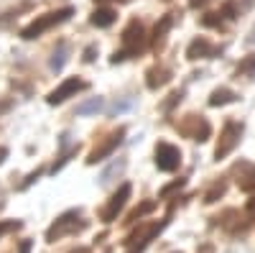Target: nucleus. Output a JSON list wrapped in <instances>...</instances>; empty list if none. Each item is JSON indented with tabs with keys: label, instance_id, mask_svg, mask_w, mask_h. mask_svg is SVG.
Masks as SVG:
<instances>
[{
	"label": "nucleus",
	"instance_id": "9",
	"mask_svg": "<svg viewBox=\"0 0 255 253\" xmlns=\"http://www.w3.org/2000/svg\"><path fill=\"white\" fill-rule=\"evenodd\" d=\"M123 136H125V131L120 128L118 133H113V136H110V141H108V143H102L100 149H95V151L90 154V159H87V161H90V164H97V161H102L105 156H110V154H113V151L118 149V146H120Z\"/></svg>",
	"mask_w": 255,
	"mask_h": 253
},
{
	"label": "nucleus",
	"instance_id": "8",
	"mask_svg": "<svg viewBox=\"0 0 255 253\" xmlns=\"http://www.w3.org/2000/svg\"><path fill=\"white\" fill-rule=\"evenodd\" d=\"M215 54H217V49L207 38H194L186 49V59H212Z\"/></svg>",
	"mask_w": 255,
	"mask_h": 253
},
{
	"label": "nucleus",
	"instance_id": "7",
	"mask_svg": "<svg viewBox=\"0 0 255 253\" xmlns=\"http://www.w3.org/2000/svg\"><path fill=\"white\" fill-rule=\"evenodd\" d=\"M87 84H84L82 79H77V77H72V79H67V82H61L59 87L49 95V102L51 105H59V102H64L67 97H72V95H77L79 90H84Z\"/></svg>",
	"mask_w": 255,
	"mask_h": 253
},
{
	"label": "nucleus",
	"instance_id": "12",
	"mask_svg": "<svg viewBox=\"0 0 255 253\" xmlns=\"http://www.w3.org/2000/svg\"><path fill=\"white\" fill-rule=\"evenodd\" d=\"M235 100H238V95L232 90H215L212 97H209V105H212V108H217V105H227V102H235Z\"/></svg>",
	"mask_w": 255,
	"mask_h": 253
},
{
	"label": "nucleus",
	"instance_id": "1",
	"mask_svg": "<svg viewBox=\"0 0 255 253\" xmlns=\"http://www.w3.org/2000/svg\"><path fill=\"white\" fill-rule=\"evenodd\" d=\"M72 13H74V8H64V10H56V13H46V15L36 18L33 23H28L23 31H20V36H23V38H36V36L44 33L46 28H51V26H56V23H64V20H69Z\"/></svg>",
	"mask_w": 255,
	"mask_h": 253
},
{
	"label": "nucleus",
	"instance_id": "11",
	"mask_svg": "<svg viewBox=\"0 0 255 253\" xmlns=\"http://www.w3.org/2000/svg\"><path fill=\"white\" fill-rule=\"evenodd\" d=\"M168 79H171V72H168V69H151V72H148V87H151V90L163 87Z\"/></svg>",
	"mask_w": 255,
	"mask_h": 253
},
{
	"label": "nucleus",
	"instance_id": "5",
	"mask_svg": "<svg viewBox=\"0 0 255 253\" xmlns=\"http://www.w3.org/2000/svg\"><path fill=\"white\" fill-rule=\"evenodd\" d=\"M77 218H79L77 210H72V213H67V215H61V218H59V220L49 228L46 238H49V241H56V238H61L64 233H72V230L82 228V223H77Z\"/></svg>",
	"mask_w": 255,
	"mask_h": 253
},
{
	"label": "nucleus",
	"instance_id": "19",
	"mask_svg": "<svg viewBox=\"0 0 255 253\" xmlns=\"http://www.w3.org/2000/svg\"><path fill=\"white\" fill-rule=\"evenodd\" d=\"M207 136H209V123H207V120H202V123H199V131H197V138H194V141H199V143H202V141H207Z\"/></svg>",
	"mask_w": 255,
	"mask_h": 253
},
{
	"label": "nucleus",
	"instance_id": "22",
	"mask_svg": "<svg viewBox=\"0 0 255 253\" xmlns=\"http://www.w3.org/2000/svg\"><path fill=\"white\" fill-rule=\"evenodd\" d=\"M125 108H130V100H125V102H115V105H113V113H118V110H125Z\"/></svg>",
	"mask_w": 255,
	"mask_h": 253
},
{
	"label": "nucleus",
	"instance_id": "26",
	"mask_svg": "<svg viewBox=\"0 0 255 253\" xmlns=\"http://www.w3.org/2000/svg\"><path fill=\"white\" fill-rule=\"evenodd\" d=\"M250 210H255V197H253V200H250Z\"/></svg>",
	"mask_w": 255,
	"mask_h": 253
},
{
	"label": "nucleus",
	"instance_id": "24",
	"mask_svg": "<svg viewBox=\"0 0 255 253\" xmlns=\"http://www.w3.org/2000/svg\"><path fill=\"white\" fill-rule=\"evenodd\" d=\"M31 251V241H23V246H20V253H28Z\"/></svg>",
	"mask_w": 255,
	"mask_h": 253
},
{
	"label": "nucleus",
	"instance_id": "13",
	"mask_svg": "<svg viewBox=\"0 0 255 253\" xmlns=\"http://www.w3.org/2000/svg\"><path fill=\"white\" fill-rule=\"evenodd\" d=\"M100 108H102V100H100V97H92V100H87V102L77 105V113H79V115H90V113H97Z\"/></svg>",
	"mask_w": 255,
	"mask_h": 253
},
{
	"label": "nucleus",
	"instance_id": "2",
	"mask_svg": "<svg viewBox=\"0 0 255 253\" xmlns=\"http://www.w3.org/2000/svg\"><path fill=\"white\" fill-rule=\"evenodd\" d=\"M123 44H125V51H118V54L113 56V64L123 61L128 54H135V51L143 46V28H140L138 20H130V26L125 28V33H123Z\"/></svg>",
	"mask_w": 255,
	"mask_h": 253
},
{
	"label": "nucleus",
	"instance_id": "21",
	"mask_svg": "<svg viewBox=\"0 0 255 253\" xmlns=\"http://www.w3.org/2000/svg\"><path fill=\"white\" fill-rule=\"evenodd\" d=\"M13 228H20V223H0V236L8 233V230H13Z\"/></svg>",
	"mask_w": 255,
	"mask_h": 253
},
{
	"label": "nucleus",
	"instance_id": "17",
	"mask_svg": "<svg viewBox=\"0 0 255 253\" xmlns=\"http://www.w3.org/2000/svg\"><path fill=\"white\" fill-rule=\"evenodd\" d=\"M171 23H174V18H171V15H166V18L161 20V23L156 26V41H158V38H161V36H163L168 28H171Z\"/></svg>",
	"mask_w": 255,
	"mask_h": 253
},
{
	"label": "nucleus",
	"instance_id": "6",
	"mask_svg": "<svg viewBox=\"0 0 255 253\" xmlns=\"http://www.w3.org/2000/svg\"><path fill=\"white\" fill-rule=\"evenodd\" d=\"M128 197H130V184H123L118 192L113 195V200H110V205L102 210V220L105 223H113L115 218H118V213L125 207V202H128Z\"/></svg>",
	"mask_w": 255,
	"mask_h": 253
},
{
	"label": "nucleus",
	"instance_id": "15",
	"mask_svg": "<svg viewBox=\"0 0 255 253\" xmlns=\"http://www.w3.org/2000/svg\"><path fill=\"white\" fill-rule=\"evenodd\" d=\"M255 72V54H250L248 59H243L240 64H238V77H243V74H253Z\"/></svg>",
	"mask_w": 255,
	"mask_h": 253
},
{
	"label": "nucleus",
	"instance_id": "23",
	"mask_svg": "<svg viewBox=\"0 0 255 253\" xmlns=\"http://www.w3.org/2000/svg\"><path fill=\"white\" fill-rule=\"evenodd\" d=\"M95 59V46H87V51H84V61H92Z\"/></svg>",
	"mask_w": 255,
	"mask_h": 253
},
{
	"label": "nucleus",
	"instance_id": "10",
	"mask_svg": "<svg viewBox=\"0 0 255 253\" xmlns=\"http://www.w3.org/2000/svg\"><path fill=\"white\" fill-rule=\"evenodd\" d=\"M115 10L113 8H97L95 13H92V26H97V28H108V26H113L115 23Z\"/></svg>",
	"mask_w": 255,
	"mask_h": 253
},
{
	"label": "nucleus",
	"instance_id": "16",
	"mask_svg": "<svg viewBox=\"0 0 255 253\" xmlns=\"http://www.w3.org/2000/svg\"><path fill=\"white\" fill-rule=\"evenodd\" d=\"M222 195H225V182H220V184L212 187L209 192H207V197H204V202H215V200H217V197H222Z\"/></svg>",
	"mask_w": 255,
	"mask_h": 253
},
{
	"label": "nucleus",
	"instance_id": "18",
	"mask_svg": "<svg viewBox=\"0 0 255 253\" xmlns=\"http://www.w3.org/2000/svg\"><path fill=\"white\" fill-rule=\"evenodd\" d=\"M181 187H184V179H176L174 184H168V187H163V189H161V197H168L171 192H176V189H181Z\"/></svg>",
	"mask_w": 255,
	"mask_h": 253
},
{
	"label": "nucleus",
	"instance_id": "4",
	"mask_svg": "<svg viewBox=\"0 0 255 253\" xmlns=\"http://www.w3.org/2000/svg\"><path fill=\"white\" fill-rule=\"evenodd\" d=\"M179 161H181V154H179L176 146L163 143V141L156 146V166L161 169V172H174V169L179 166Z\"/></svg>",
	"mask_w": 255,
	"mask_h": 253
},
{
	"label": "nucleus",
	"instance_id": "3",
	"mask_svg": "<svg viewBox=\"0 0 255 253\" xmlns=\"http://www.w3.org/2000/svg\"><path fill=\"white\" fill-rule=\"evenodd\" d=\"M240 133H243V123H227L225 131H222V138H220V146L215 151V159H225L232 149H235L238 141H240Z\"/></svg>",
	"mask_w": 255,
	"mask_h": 253
},
{
	"label": "nucleus",
	"instance_id": "14",
	"mask_svg": "<svg viewBox=\"0 0 255 253\" xmlns=\"http://www.w3.org/2000/svg\"><path fill=\"white\" fill-rule=\"evenodd\" d=\"M64 61H67V46H59V51H54V59H51V69L61 72Z\"/></svg>",
	"mask_w": 255,
	"mask_h": 253
},
{
	"label": "nucleus",
	"instance_id": "20",
	"mask_svg": "<svg viewBox=\"0 0 255 253\" xmlns=\"http://www.w3.org/2000/svg\"><path fill=\"white\" fill-rule=\"evenodd\" d=\"M202 23H204V26H220L222 18H217V13H209V15L202 18Z\"/></svg>",
	"mask_w": 255,
	"mask_h": 253
},
{
	"label": "nucleus",
	"instance_id": "25",
	"mask_svg": "<svg viewBox=\"0 0 255 253\" xmlns=\"http://www.w3.org/2000/svg\"><path fill=\"white\" fill-rule=\"evenodd\" d=\"M5 156H8V149H3V146H0V164L5 161Z\"/></svg>",
	"mask_w": 255,
	"mask_h": 253
}]
</instances>
